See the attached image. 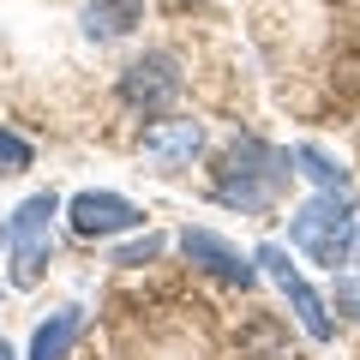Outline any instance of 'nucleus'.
<instances>
[{"label":"nucleus","instance_id":"1","mask_svg":"<svg viewBox=\"0 0 360 360\" xmlns=\"http://www.w3.org/2000/svg\"><path fill=\"white\" fill-rule=\"evenodd\" d=\"M288 174H295V168H288V150H270V144L246 139V144H234V150L222 156L217 198L234 205V210H270L276 193L288 186Z\"/></svg>","mask_w":360,"mask_h":360},{"label":"nucleus","instance_id":"2","mask_svg":"<svg viewBox=\"0 0 360 360\" xmlns=\"http://www.w3.org/2000/svg\"><path fill=\"white\" fill-rule=\"evenodd\" d=\"M288 240H295L300 252L312 258V264H324V270L348 264V252L360 246V229H354V210H348V198L319 193L312 205H300L295 222H288Z\"/></svg>","mask_w":360,"mask_h":360},{"label":"nucleus","instance_id":"3","mask_svg":"<svg viewBox=\"0 0 360 360\" xmlns=\"http://www.w3.org/2000/svg\"><path fill=\"white\" fill-rule=\"evenodd\" d=\"M54 193H37L13 210L6 222V252H13V288H37L49 270V222H54Z\"/></svg>","mask_w":360,"mask_h":360},{"label":"nucleus","instance_id":"4","mask_svg":"<svg viewBox=\"0 0 360 360\" xmlns=\"http://www.w3.org/2000/svg\"><path fill=\"white\" fill-rule=\"evenodd\" d=\"M252 258H258V264L270 270V283L283 288V300H288V312H295V319H300V330H307L312 342H330V336H336V324H330V312H324V300H319V288H312L307 276H300V270L288 264V252H283V246H258Z\"/></svg>","mask_w":360,"mask_h":360},{"label":"nucleus","instance_id":"5","mask_svg":"<svg viewBox=\"0 0 360 360\" xmlns=\"http://www.w3.org/2000/svg\"><path fill=\"white\" fill-rule=\"evenodd\" d=\"M174 96H180V66H174V54H144V60H132L127 78H120V103H127V108H144V115L168 108Z\"/></svg>","mask_w":360,"mask_h":360},{"label":"nucleus","instance_id":"6","mask_svg":"<svg viewBox=\"0 0 360 360\" xmlns=\"http://www.w3.org/2000/svg\"><path fill=\"white\" fill-rule=\"evenodd\" d=\"M180 252H186V264L210 270V276H222V283H240V288L258 283V258H240L222 234H210V229H186L180 234Z\"/></svg>","mask_w":360,"mask_h":360},{"label":"nucleus","instance_id":"7","mask_svg":"<svg viewBox=\"0 0 360 360\" xmlns=\"http://www.w3.org/2000/svg\"><path fill=\"white\" fill-rule=\"evenodd\" d=\"M66 217H72V234H84V240H103V234H120V229H139V205H127L120 193H78L72 205H66Z\"/></svg>","mask_w":360,"mask_h":360},{"label":"nucleus","instance_id":"8","mask_svg":"<svg viewBox=\"0 0 360 360\" xmlns=\"http://www.w3.org/2000/svg\"><path fill=\"white\" fill-rule=\"evenodd\" d=\"M198 150H205V127L198 120H150L144 127V156L150 162L180 168V162H193Z\"/></svg>","mask_w":360,"mask_h":360},{"label":"nucleus","instance_id":"9","mask_svg":"<svg viewBox=\"0 0 360 360\" xmlns=\"http://www.w3.org/2000/svg\"><path fill=\"white\" fill-rule=\"evenodd\" d=\"M132 25H144V0H90V6H84V30L96 42L127 37Z\"/></svg>","mask_w":360,"mask_h":360},{"label":"nucleus","instance_id":"10","mask_svg":"<svg viewBox=\"0 0 360 360\" xmlns=\"http://www.w3.org/2000/svg\"><path fill=\"white\" fill-rule=\"evenodd\" d=\"M78 307H66V312H54L49 324H37V336H30V360H66L72 354V342H78Z\"/></svg>","mask_w":360,"mask_h":360},{"label":"nucleus","instance_id":"11","mask_svg":"<svg viewBox=\"0 0 360 360\" xmlns=\"http://www.w3.org/2000/svg\"><path fill=\"white\" fill-rule=\"evenodd\" d=\"M295 162L307 168L312 180H319V193H342V186H348V168H342V162H330V156H324L319 144H300V150H295Z\"/></svg>","mask_w":360,"mask_h":360},{"label":"nucleus","instance_id":"12","mask_svg":"<svg viewBox=\"0 0 360 360\" xmlns=\"http://www.w3.org/2000/svg\"><path fill=\"white\" fill-rule=\"evenodd\" d=\"M18 168H30V144L0 127V174H18Z\"/></svg>","mask_w":360,"mask_h":360},{"label":"nucleus","instance_id":"13","mask_svg":"<svg viewBox=\"0 0 360 360\" xmlns=\"http://www.w3.org/2000/svg\"><path fill=\"white\" fill-rule=\"evenodd\" d=\"M156 252H162V240H150V234H144V240H139V246H127V252H120L115 264H150Z\"/></svg>","mask_w":360,"mask_h":360},{"label":"nucleus","instance_id":"14","mask_svg":"<svg viewBox=\"0 0 360 360\" xmlns=\"http://www.w3.org/2000/svg\"><path fill=\"white\" fill-rule=\"evenodd\" d=\"M336 307L360 319V283H354V276H342V283H336Z\"/></svg>","mask_w":360,"mask_h":360},{"label":"nucleus","instance_id":"15","mask_svg":"<svg viewBox=\"0 0 360 360\" xmlns=\"http://www.w3.org/2000/svg\"><path fill=\"white\" fill-rule=\"evenodd\" d=\"M0 360H18V354H13V348H6V342H0Z\"/></svg>","mask_w":360,"mask_h":360},{"label":"nucleus","instance_id":"16","mask_svg":"<svg viewBox=\"0 0 360 360\" xmlns=\"http://www.w3.org/2000/svg\"><path fill=\"white\" fill-rule=\"evenodd\" d=\"M354 252H360V246H354Z\"/></svg>","mask_w":360,"mask_h":360}]
</instances>
